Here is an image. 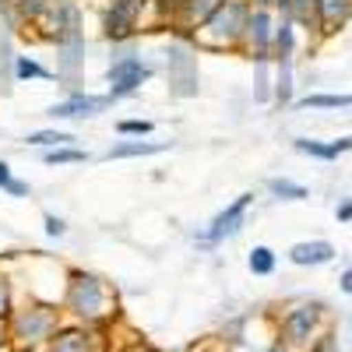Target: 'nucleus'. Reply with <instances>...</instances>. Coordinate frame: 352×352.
Listing matches in <instances>:
<instances>
[{
  "mask_svg": "<svg viewBox=\"0 0 352 352\" xmlns=\"http://www.w3.org/2000/svg\"><path fill=\"white\" fill-rule=\"evenodd\" d=\"M166 78L176 96H194L197 92V60L187 46H169L166 53Z\"/></svg>",
  "mask_w": 352,
  "mask_h": 352,
  "instance_id": "9",
  "label": "nucleus"
},
{
  "mask_svg": "<svg viewBox=\"0 0 352 352\" xmlns=\"http://www.w3.org/2000/svg\"><path fill=\"white\" fill-rule=\"evenodd\" d=\"M247 14H250V0H222V4L194 28L190 43L201 46V50H240Z\"/></svg>",
  "mask_w": 352,
  "mask_h": 352,
  "instance_id": "1",
  "label": "nucleus"
},
{
  "mask_svg": "<svg viewBox=\"0 0 352 352\" xmlns=\"http://www.w3.org/2000/svg\"><path fill=\"white\" fill-rule=\"evenodd\" d=\"M272 39H275V11L250 4L243 28V50L250 60H272Z\"/></svg>",
  "mask_w": 352,
  "mask_h": 352,
  "instance_id": "6",
  "label": "nucleus"
},
{
  "mask_svg": "<svg viewBox=\"0 0 352 352\" xmlns=\"http://www.w3.org/2000/svg\"><path fill=\"white\" fill-rule=\"evenodd\" d=\"M268 352H289V345H272Z\"/></svg>",
  "mask_w": 352,
  "mask_h": 352,
  "instance_id": "36",
  "label": "nucleus"
},
{
  "mask_svg": "<svg viewBox=\"0 0 352 352\" xmlns=\"http://www.w3.org/2000/svg\"><path fill=\"white\" fill-rule=\"evenodd\" d=\"M67 310L78 314L81 320H102L109 314V292L106 282L88 275V272H71L67 285Z\"/></svg>",
  "mask_w": 352,
  "mask_h": 352,
  "instance_id": "2",
  "label": "nucleus"
},
{
  "mask_svg": "<svg viewBox=\"0 0 352 352\" xmlns=\"http://www.w3.org/2000/svg\"><path fill=\"white\" fill-rule=\"evenodd\" d=\"M43 222H46V236H53V240L67 232V222H64V219H56V215H50V212L43 215Z\"/></svg>",
  "mask_w": 352,
  "mask_h": 352,
  "instance_id": "28",
  "label": "nucleus"
},
{
  "mask_svg": "<svg viewBox=\"0 0 352 352\" xmlns=\"http://www.w3.org/2000/svg\"><path fill=\"white\" fill-rule=\"evenodd\" d=\"M92 349V338H88L81 328H67V331H56L50 338V352H88Z\"/></svg>",
  "mask_w": 352,
  "mask_h": 352,
  "instance_id": "21",
  "label": "nucleus"
},
{
  "mask_svg": "<svg viewBox=\"0 0 352 352\" xmlns=\"http://www.w3.org/2000/svg\"><path fill=\"white\" fill-rule=\"evenodd\" d=\"M352 0H317V36L328 39L349 21Z\"/></svg>",
  "mask_w": 352,
  "mask_h": 352,
  "instance_id": "12",
  "label": "nucleus"
},
{
  "mask_svg": "<svg viewBox=\"0 0 352 352\" xmlns=\"http://www.w3.org/2000/svg\"><path fill=\"white\" fill-rule=\"evenodd\" d=\"M292 148L300 155H310V159H320V162H335L338 155L352 152V138H335V141H310V138H296Z\"/></svg>",
  "mask_w": 352,
  "mask_h": 352,
  "instance_id": "13",
  "label": "nucleus"
},
{
  "mask_svg": "<svg viewBox=\"0 0 352 352\" xmlns=\"http://www.w3.org/2000/svg\"><path fill=\"white\" fill-rule=\"evenodd\" d=\"M113 102H116V99H113L109 92H106V96H92V92H71L67 99L53 102V106L46 109V116H50V120H92V116L106 113Z\"/></svg>",
  "mask_w": 352,
  "mask_h": 352,
  "instance_id": "8",
  "label": "nucleus"
},
{
  "mask_svg": "<svg viewBox=\"0 0 352 352\" xmlns=\"http://www.w3.org/2000/svg\"><path fill=\"white\" fill-rule=\"evenodd\" d=\"M43 162L46 166H81V162H88V152L78 148V144H60V148H46Z\"/></svg>",
  "mask_w": 352,
  "mask_h": 352,
  "instance_id": "22",
  "label": "nucleus"
},
{
  "mask_svg": "<svg viewBox=\"0 0 352 352\" xmlns=\"http://www.w3.org/2000/svg\"><path fill=\"white\" fill-rule=\"evenodd\" d=\"M56 331H60V314L53 307H25V310L11 314V338H18L25 345L46 342Z\"/></svg>",
  "mask_w": 352,
  "mask_h": 352,
  "instance_id": "5",
  "label": "nucleus"
},
{
  "mask_svg": "<svg viewBox=\"0 0 352 352\" xmlns=\"http://www.w3.org/2000/svg\"><path fill=\"white\" fill-rule=\"evenodd\" d=\"M184 4H187V0H152V11H155V18H159V21L176 25V21H180Z\"/></svg>",
  "mask_w": 352,
  "mask_h": 352,
  "instance_id": "26",
  "label": "nucleus"
},
{
  "mask_svg": "<svg viewBox=\"0 0 352 352\" xmlns=\"http://www.w3.org/2000/svg\"><path fill=\"white\" fill-rule=\"evenodd\" d=\"M268 190H272L278 201H307V197H310V190H307L303 184H296V180H289V176H272Z\"/></svg>",
  "mask_w": 352,
  "mask_h": 352,
  "instance_id": "23",
  "label": "nucleus"
},
{
  "mask_svg": "<svg viewBox=\"0 0 352 352\" xmlns=\"http://www.w3.org/2000/svg\"><path fill=\"white\" fill-rule=\"evenodd\" d=\"M155 131L152 120H116V134L120 138H148Z\"/></svg>",
  "mask_w": 352,
  "mask_h": 352,
  "instance_id": "27",
  "label": "nucleus"
},
{
  "mask_svg": "<svg viewBox=\"0 0 352 352\" xmlns=\"http://www.w3.org/2000/svg\"><path fill=\"white\" fill-rule=\"evenodd\" d=\"M275 250L272 247H264V243H257L254 250H250V257H247V268L254 272V275H272L275 272Z\"/></svg>",
  "mask_w": 352,
  "mask_h": 352,
  "instance_id": "25",
  "label": "nucleus"
},
{
  "mask_svg": "<svg viewBox=\"0 0 352 352\" xmlns=\"http://www.w3.org/2000/svg\"><path fill=\"white\" fill-rule=\"evenodd\" d=\"M250 4H257V8H272V11H282V8H285V0H250Z\"/></svg>",
  "mask_w": 352,
  "mask_h": 352,
  "instance_id": "33",
  "label": "nucleus"
},
{
  "mask_svg": "<svg viewBox=\"0 0 352 352\" xmlns=\"http://www.w3.org/2000/svg\"><path fill=\"white\" fill-rule=\"evenodd\" d=\"M4 194H11V197H28V194H32V187H28L25 180H18V176H11L8 187H4Z\"/></svg>",
  "mask_w": 352,
  "mask_h": 352,
  "instance_id": "30",
  "label": "nucleus"
},
{
  "mask_svg": "<svg viewBox=\"0 0 352 352\" xmlns=\"http://www.w3.org/2000/svg\"><path fill=\"white\" fill-rule=\"evenodd\" d=\"M349 21H352V11H349Z\"/></svg>",
  "mask_w": 352,
  "mask_h": 352,
  "instance_id": "37",
  "label": "nucleus"
},
{
  "mask_svg": "<svg viewBox=\"0 0 352 352\" xmlns=\"http://www.w3.org/2000/svg\"><path fill=\"white\" fill-rule=\"evenodd\" d=\"M169 152V141H141V138H127L116 141L113 148L102 152V162H120V159H148V155H162Z\"/></svg>",
  "mask_w": 352,
  "mask_h": 352,
  "instance_id": "11",
  "label": "nucleus"
},
{
  "mask_svg": "<svg viewBox=\"0 0 352 352\" xmlns=\"http://www.w3.org/2000/svg\"><path fill=\"white\" fill-rule=\"evenodd\" d=\"M152 8V0H109L102 11V36L109 43H131L141 28V14Z\"/></svg>",
  "mask_w": 352,
  "mask_h": 352,
  "instance_id": "4",
  "label": "nucleus"
},
{
  "mask_svg": "<svg viewBox=\"0 0 352 352\" xmlns=\"http://www.w3.org/2000/svg\"><path fill=\"white\" fill-rule=\"evenodd\" d=\"M78 138L71 131H56V127H46V131H28L25 134V144L28 148H60V144H74Z\"/></svg>",
  "mask_w": 352,
  "mask_h": 352,
  "instance_id": "20",
  "label": "nucleus"
},
{
  "mask_svg": "<svg viewBox=\"0 0 352 352\" xmlns=\"http://www.w3.org/2000/svg\"><path fill=\"white\" fill-rule=\"evenodd\" d=\"M317 317H320V307L317 303H300L292 307L285 317H282V342L285 345H307L314 328H317Z\"/></svg>",
  "mask_w": 352,
  "mask_h": 352,
  "instance_id": "10",
  "label": "nucleus"
},
{
  "mask_svg": "<svg viewBox=\"0 0 352 352\" xmlns=\"http://www.w3.org/2000/svg\"><path fill=\"white\" fill-rule=\"evenodd\" d=\"M11 176H14V173H11V166H8L4 159H0V190L8 187V180H11Z\"/></svg>",
  "mask_w": 352,
  "mask_h": 352,
  "instance_id": "32",
  "label": "nucleus"
},
{
  "mask_svg": "<svg viewBox=\"0 0 352 352\" xmlns=\"http://www.w3.org/2000/svg\"><path fill=\"white\" fill-rule=\"evenodd\" d=\"M219 4H222V0H187L184 11H180V21H176V28H180V32L190 39V36H194V28H197L204 18H208Z\"/></svg>",
  "mask_w": 352,
  "mask_h": 352,
  "instance_id": "16",
  "label": "nucleus"
},
{
  "mask_svg": "<svg viewBox=\"0 0 352 352\" xmlns=\"http://www.w3.org/2000/svg\"><path fill=\"white\" fill-rule=\"evenodd\" d=\"M289 261L300 264V268H317V264L335 261V247L328 240H303L289 247Z\"/></svg>",
  "mask_w": 352,
  "mask_h": 352,
  "instance_id": "14",
  "label": "nucleus"
},
{
  "mask_svg": "<svg viewBox=\"0 0 352 352\" xmlns=\"http://www.w3.org/2000/svg\"><path fill=\"white\" fill-rule=\"evenodd\" d=\"M50 8H53V0H14V14H18V21H28V25L46 21Z\"/></svg>",
  "mask_w": 352,
  "mask_h": 352,
  "instance_id": "24",
  "label": "nucleus"
},
{
  "mask_svg": "<svg viewBox=\"0 0 352 352\" xmlns=\"http://www.w3.org/2000/svg\"><path fill=\"white\" fill-rule=\"evenodd\" d=\"M342 292H349V296H352V268L342 272Z\"/></svg>",
  "mask_w": 352,
  "mask_h": 352,
  "instance_id": "34",
  "label": "nucleus"
},
{
  "mask_svg": "<svg viewBox=\"0 0 352 352\" xmlns=\"http://www.w3.org/2000/svg\"><path fill=\"white\" fill-rule=\"evenodd\" d=\"M292 53H296V25L282 14V18H275L272 60H275V64H292Z\"/></svg>",
  "mask_w": 352,
  "mask_h": 352,
  "instance_id": "15",
  "label": "nucleus"
},
{
  "mask_svg": "<svg viewBox=\"0 0 352 352\" xmlns=\"http://www.w3.org/2000/svg\"><path fill=\"white\" fill-rule=\"evenodd\" d=\"M11 74H14V81H53L56 78V71L39 64L36 56H14V60H11Z\"/></svg>",
  "mask_w": 352,
  "mask_h": 352,
  "instance_id": "18",
  "label": "nucleus"
},
{
  "mask_svg": "<svg viewBox=\"0 0 352 352\" xmlns=\"http://www.w3.org/2000/svg\"><path fill=\"white\" fill-rule=\"evenodd\" d=\"M155 78L152 64H144L141 53H124L116 56L106 71V81H109V96L113 99H131L141 92V85H148Z\"/></svg>",
  "mask_w": 352,
  "mask_h": 352,
  "instance_id": "3",
  "label": "nucleus"
},
{
  "mask_svg": "<svg viewBox=\"0 0 352 352\" xmlns=\"http://www.w3.org/2000/svg\"><path fill=\"white\" fill-rule=\"evenodd\" d=\"M4 342H8V324L0 320V345H4Z\"/></svg>",
  "mask_w": 352,
  "mask_h": 352,
  "instance_id": "35",
  "label": "nucleus"
},
{
  "mask_svg": "<svg viewBox=\"0 0 352 352\" xmlns=\"http://www.w3.org/2000/svg\"><path fill=\"white\" fill-rule=\"evenodd\" d=\"M278 14H285L296 28L317 32V0H285V8H282Z\"/></svg>",
  "mask_w": 352,
  "mask_h": 352,
  "instance_id": "17",
  "label": "nucleus"
},
{
  "mask_svg": "<svg viewBox=\"0 0 352 352\" xmlns=\"http://www.w3.org/2000/svg\"><path fill=\"white\" fill-rule=\"evenodd\" d=\"M250 204H254V190H247V194H240L236 201H229L226 208L212 219V226L204 229V236H201V243H222V240H229V236H236V232L243 229V222H247V212H250Z\"/></svg>",
  "mask_w": 352,
  "mask_h": 352,
  "instance_id": "7",
  "label": "nucleus"
},
{
  "mask_svg": "<svg viewBox=\"0 0 352 352\" xmlns=\"http://www.w3.org/2000/svg\"><path fill=\"white\" fill-rule=\"evenodd\" d=\"M11 317V285L0 278V320Z\"/></svg>",
  "mask_w": 352,
  "mask_h": 352,
  "instance_id": "29",
  "label": "nucleus"
},
{
  "mask_svg": "<svg viewBox=\"0 0 352 352\" xmlns=\"http://www.w3.org/2000/svg\"><path fill=\"white\" fill-rule=\"evenodd\" d=\"M335 219L345 226V222H352V197H345L342 204H338V208H335Z\"/></svg>",
  "mask_w": 352,
  "mask_h": 352,
  "instance_id": "31",
  "label": "nucleus"
},
{
  "mask_svg": "<svg viewBox=\"0 0 352 352\" xmlns=\"http://www.w3.org/2000/svg\"><path fill=\"white\" fill-rule=\"evenodd\" d=\"M292 106H296V109H349L352 106V92H338V96H331V92H310V96L296 99Z\"/></svg>",
  "mask_w": 352,
  "mask_h": 352,
  "instance_id": "19",
  "label": "nucleus"
},
{
  "mask_svg": "<svg viewBox=\"0 0 352 352\" xmlns=\"http://www.w3.org/2000/svg\"><path fill=\"white\" fill-rule=\"evenodd\" d=\"M21 352H25V349H21Z\"/></svg>",
  "mask_w": 352,
  "mask_h": 352,
  "instance_id": "38",
  "label": "nucleus"
}]
</instances>
